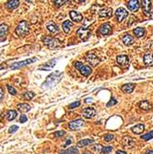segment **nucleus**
<instances>
[{
  "instance_id": "obj_1",
  "label": "nucleus",
  "mask_w": 153,
  "mask_h": 154,
  "mask_svg": "<svg viewBox=\"0 0 153 154\" xmlns=\"http://www.w3.org/2000/svg\"><path fill=\"white\" fill-rule=\"evenodd\" d=\"M63 73H60L59 71H56L53 74H51L50 76H48V78L46 79L43 84V89H49L52 88L53 86H56V84L61 80V78H62Z\"/></svg>"
},
{
  "instance_id": "obj_2",
  "label": "nucleus",
  "mask_w": 153,
  "mask_h": 154,
  "mask_svg": "<svg viewBox=\"0 0 153 154\" xmlns=\"http://www.w3.org/2000/svg\"><path fill=\"white\" fill-rule=\"evenodd\" d=\"M30 32V26L29 23L27 21H21L19 22V24L18 25V27L15 30V33H16L19 36L23 37L25 35H27Z\"/></svg>"
},
{
  "instance_id": "obj_3",
  "label": "nucleus",
  "mask_w": 153,
  "mask_h": 154,
  "mask_svg": "<svg viewBox=\"0 0 153 154\" xmlns=\"http://www.w3.org/2000/svg\"><path fill=\"white\" fill-rule=\"evenodd\" d=\"M44 43L46 44L50 49H55V48H57L61 45V43L58 39L56 38H53V37H45L44 39Z\"/></svg>"
},
{
  "instance_id": "obj_4",
  "label": "nucleus",
  "mask_w": 153,
  "mask_h": 154,
  "mask_svg": "<svg viewBox=\"0 0 153 154\" xmlns=\"http://www.w3.org/2000/svg\"><path fill=\"white\" fill-rule=\"evenodd\" d=\"M35 61H37V58L36 57H33V58H30V59H26L24 61H21V62H19V63H15L11 66V69H18V68H20L22 67H25L27 65H30V64H32L34 63Z\"/></svg>"
},
{
  "instance_id": "obj_5",
  "label": "nucleus",
  "mask_w": 153,
  "mask_h": 154,
  "mask_svg": "<svg viewBox=\"0 0 153 154\" xmlns=\"http://www.w3.org/2000/svg\"><path fill=\"white\" fill-rule=\"evenodd\" d=\"M115 16H116L117 21L122 22L128 16V11L126 9H124V7H119V9H117V10L115 11Z\"/></svg>"
},
{
  "instance_id": "obj_6",
  "label": "nucleus",
  "mask_w": 153,
  "mask_h": 154,
  "mask_svg": "<svg viewBox=\"0 0 153 154\" xmlns=\"http://www.w3.org/2000/svg\"><path fill=\"white\" fill-rule=\"evenodd\" d=\"M76 34H78V36L80 38L81 40L83 41H87L89 36H90V32L86 29V28H80L78 30V32H76Z\"/></svg>"
},
{
  "instance_id": "obj_7",
  "label": "nucleus",
  "mask_w": 153,
  "mask_h": 154,
  "mask_svg": "<svg viewBox=\"0 0 153 154\" xmlns=\"http://www.w3.org/2000/svg\"><path fill=\"white\" fill-rule=\"evenodd\" d=\"M83 126H84V121L82 119H78V120L71 121L69 124H68V127H69V128L71 130H79Z\"/></svg>"
},
{
  "instance_id": "obj_8",
  "label": "nucleus",
  "mask_w": 153,
  "mask_h": 154,
  "mask_svg": "<svg viewBox=\"0 0 153 154\" xmlns=\"http://www.w3.org/2000/svg\"><path fill=\"white\" fill-rule=\"evenodd\" d=\"M86 60H87V62L92 67H96L99 63H100V59H99L94 54H88L86 56Z\"/></svg>"
},
{
  "instance_id": "obj_9",
  "label": "nucleus",
  "mask_w": 153,
  "mask_h": 154,
  "mask_svg": "<svg viewBox=\"0 0 153 154\" xmlns=\"http://www.w3.org/2000/svg\"><path fill=\"white\" fill-rule=\"evenodd\" d=\"M82 114L85 118H92L96 115V110L92 107H88V108H85L82 111Z\"/></svg>"
},
{
  "instance_id": "obj_10",
  "label": "nucleus",
  "mask_w": 153,
  "mask_h": 154,
  "mask_svg": "<svg viewBox=\"0 0 153 154\" xmlns=\"http://www.w3.org/2000/svg\"><path fill=\"white\" fill-rule=\"evenodd\" d=\"M56 60L53 59V60H51L49 62L45 63L44 65H42L38 67L39 70H51V69L56 66Z\"/></svg>"
},
{
  "instance_id": "obj_11",
  "label": "nucleus",
  "mask_w": 153,
  "mask_h": 154,
  "mask_svg": "<svg viewBox=\"0 0 153 154\" xmlns=\"http://www.w3.org/2000/svg\"><path fill=\"white\" fill-rule=\"evenodd\" d=\"M139 1H137V0H130V1L127 2V7L128 9L133 11V12H136L139 10Z\"/></svg>"
},
{
  "instance_id": "obj_12",
  "label": "nucleus",
  "mask_w": 153,
  "mask_h": 154,
  "mask_svg": "<svg viewBox=\"0 0 153 154\" xmlns=\"http://www.w3.org/2000/svg\"><path fill=\"white\" fill-rule=\"evenodd\" d=\"M100 33L102 34V35H109L112 33V27L110 26V24H108V23H104V24H102L101 27H100Z\"/></svg>"
},
{
  "instance_id": "obj_13",
  "label": "nucleus",
  "mask_w": 153,
  "mask_h": 154,
  "mask_svg": "<svg viewBox=\"0 0 153 154\" xmlns=\"http://www.w3.org/2000/svg\"><path fill=\"white\" fill-rule=\"evenodd\" d=\"M99 16L101 18H111L113 16V10L112 9H103L99 12Z\"/></svg>"
},
{
  "instance_id": "obj_14",
  "label": "nucleus",
  "mask_w": 153,
  "mask_h": 154,
  "mask_svg": "<svg viewBox=\"0 0 153 154\" xmlns=\"http://www.w3.org/2000/svg\"><path fill=\"white\" fill-rule=\"evenodd\" d=\"M69 15H70V18H71L75 22H80V21L82 20V19H83L82 15H81L79 12L75 11V10L70 11Z\"/></svg>"
},
{
  "instance_id": "obj_15",
  "label": "nucleus",
  "mask_w": 153,
  "mask_h": 154,
  "mask_svg": "<svg viewBox=\"0 0 153 154\" xmlns=\"http://www.w3.org/2000/svg\"><path fill=\"white\" fill-rule=\"evenodd\" d=\"M143 61H144V63L146 66H149V67L153 66V56L150 53L145 54V56L143 57Z\"/></svg>"
},
{
  "instance_id": "obj_16",
  "label": "nucleus",
  "mask_w": 153,
  "mask_h": 154,
  "mask_svg": "<svg viewBox=\"0 0 153 154\" xmlns=\"http://www.w3.org/2000/svg\"><path fill=\"white\" fill-rule=\"evenodd\" d=\"M139 106L140 109H142L144 111H149V110L152 109V104L149 101H146V100H144V101L140 102Z\"/></svg>"
},
{
  "instance_id": "obj_17",
  "label": "nucleus",
  "mask_w": 153,
  "mask_h": 154,
  "mask_svg": "<svg viewBox=\"0 0 153 154\" xmlns=\"http://www.w3.org/2000/svg\"><path fill=\"white\" fill-rule=\"evenodd\" d=\"M117 63L118 65L120 66H126L129 62V59H128V56H126V55H121V56H117Z\"/></svg>"
},
{
  "instance_id": "obj_18",
  "label": "nucleus",
  "mask_w": 153,
  "mask_h": 154,
  "mask_svg": "<svg viewBox=\"0 0 153 154\" xmlns=\"http://www.w3.org/2000/svg\"><path fill=\"white\" fill-rule=\"evenodd\" d=\"M135 144V141L132 140L131 137H125L123 138V145H124V147L126 148H132L133 146Z\"/></svg>"
},
{
  "instance_id": "obj_19",
  "label": "nucleus",
  "mask_w": 153,
  "mask_h": 154,
  "mask_svg": "<svg viewBox=\"0 0 153 154\" xmlns=\"http://www.w3.org/2000/svg\"><path fill=\"white\" fill-rule=\"evenodd\" d=\"M73 26V23L69 20H66L63 22V24H62V28H63V30L66 33H68L70 32V29L72 28Z\"/></svg>"
},
{
  "instance_id": "obj_20",
  "label": "nucleus",
  "mask_w": 153,
  "mask_h": 154,
  "mask_svg": "<svg viewBox=\"0 0 153 154\" xmlns=\"http://www.w3.org/2000/svg\"><path fill=\"white\" fill-rule=\"evenodd\" d=\"M135 89V84H132V83H128V84H126L123 87H122V90L126 93H131V92L134 90Z\"/></svg>"
},
{
  "instance_id": "obj_21",
  "label": "nucleus",
  "mask_w": 153,
  "mask_h": 154,
  "mask_svg": "<svg viewBox=\"0 0 153 154\" xmlns=\"http://www.w3.org/2000/svg\"><path fill=\"white\" fill-rule=\"evenodd\" d=\"M141 6L143 7V10L146 13L149 12L150 9H151V2L148 1V0H144V1H141Z\"/></svg>"
},
{
  "instance_id": "obj_22",
  "label": "nucleus",
  "mask_w": 153,
  "mask_h": 154,
  "mask_svg": "<svg viewBox=\"0 0 153 154\" xmlns=\"http://www.w3.org/2000/svg\"><path fill=\"white\" fill-rule=\"evenodd\" d=\"M79 72L85 77H88L91 74V68L89 66H83L80 69H79Z\"/></svg>"
},
{
  "instance_id": "obj_23",
  "label": "nucleus",
  "mask_w": 153,
  "mask_h": 154,
  "mask_svg": "<svg viewBox=\"0 0 153 154\" xmlns=\"http://www.w3.org/2000/svg\"><path fill=\"white\" fill-rule=\"evenodd\" d=\"M145 33H146V30H145L144 28H136L134 30V34L137 37V38H141L145 35Z\"/></svg>"
},
{
  "instance_id": "obj_24",
  "label": "nucleus",
  "mask_w": 153,
  "mask_h": 154,
  "mask_svg": "<svg viewBox=\"0 0 153 154\" xmlns=\"http://www.w3.org/2000/svg\"><path fill=\"white\" fill-rule=\"evenodd\" d=\"M144 128H145L144 125L139 124V125H136V126H135V127H132V131L135 134H141L144 131Z\"/></svg>"
},
{
  "instance_id": "obj_25",
  "label": "nucleus",
  "mask_w": 153,
  "mask_h": 154,
  "mask_svg": "<svg viewBox=\"0 0 153 154\" xmlns=\"http://www.w3.org/2000/svg\"><path fill=\"white\" fill-rule=\"evenodd\" d=\"M18 116V113L14 110H10L6 113V118L9 120V121H11V120H14Z\"/></svg>"
},
{
  "instance_id": "obj_26",
  "label": "nucleus",
  "mask_w": 153,
  "mask_h": 154,
  "mask_svg": "<svg viewBox=\"0 0 153 154\" xmlns=\"http://www.w3.org/2000/svg\"><path fill=\"white\" fill-rule=\"evenodd\" d=\"M19 5V1H16V0H12V1H9L6 4V7H7L9 9H15L16 7H18Z\"/></svg>"
},
{
  "instance_id": "obj_27",
  "label": "nucleus",
  "mask_w": 153,
  "mask_h": 154,
  "mask_svg": "<svg viewBox=\"0 0 153 154\" xmlns=\"http://www.w3.org/2000/svg\"><path fill=\"white\" fill-rule=\"evenodd\" d=\"M18 109L21 113H27L30 110V106L27 103H19L18 104Z\"/></svg>"
},
{
  "instance_id": "obj_28",
  "label": "nucleus",
  "mask_w": 153,
  "mask_h": 154,
  "mask_svg": "<svg viewBox=\"0 0 153 154\" xmlns=\"http://www.w3.org/2000/svg\"><path fill=\"white\" fill-rule=\"evenodd\" d=\"M123 43H124V44H126V45H131V44L134 43V38H133L131 35L127 34V35H126V36L123 38Z\"/></svg>"
},
{
  "instance_id": "obj_29",
  "label": "nucleus",
  "mask_w": 153,
  "mask_h": 154,
  "mask_svg": "<svg viewBox=\"0 0 153 154\" xmlns=\"http://www.w3.org/2000/svg\"><path fill=\"white\" fill-rule=\"evenodd\" d=\"M47 30H49L50 33H56L58 30V27L55 22H50L47 24Z\"/></svg>"
},
{
  "instance_id": "obj_30",
  "label": "nucleus",
  "mask_w": 153,
  "mask_h": 154,
  "mask_svg": "<svg viewBox=\"0 0 153 154\" xmlns=\"http://www.w3.org/2000/svg\"><path fill=\"white\" fill-rule=\"evenodd\" d=\"M91 143H93V140H90V138H87V140H82L78 142V147H85L87 145H89Z\"/></svg>"
},
{
  "instance_id": "obj_31",
  "label": "nucleus",
  "mask_w": 153,
  "mask_h": 154,
  "mask_svg": "<svg viewBox=\"0 0 153 154\" xmlns=\"http://www.w3.org/2000/svg\"><path fill=\"white\" fill-rule=\"evenodd\" d=\"M60 154H79V150L75 147H73V148H69L66 150L61 151Z\"/></svg>"
},
{
  "instance_id": "obj_32",
  "label": "nucleus",
  "mask_w": 153,
  "mask_h": 154,
  "mask_svg": "<svg viewBox=\"0 0 153 154\" xmlns=\"http://www.w3.org/2000/svg\"><path fill=\"white\" fill-rule=\"evenodd\" d=\"M7 32H9V27H7L6 24H0V38L4 37Z\"/></svg>"
},
{
  "instance_id": "obj_33",
  "label": "nucleus",
  "mask_w": 153,
  "mask_h": 154,
  "mask_svg": "<svg viewBox=\"0 0 153 154\" xmlns=\"http://www.w3.org/2000/svg\"><path fill=\"white\" fill-rule=\"evenodd\" d=\"M152 137H153V131H152V132H149V133H148V134H145V135H143V136L141 137V138H142V140H151Z\"/></svg>"
},
{
  "instance_id": "obj_34",
  "label": "nucleus",
  "mask_w": 153,
  "mask_h": 154,
  "mask_svg": "<svg viewBox=\"0 0 153 154\" xmlns=\"http://www.w3.org/2000/svg\"><path fill=\"white\" fill-rule=\"evenodd\" d=\"M33 97H34V93L32 91H27V92H25V94H24V98L27 99V100H32Z\"/></svg>"
},
{
  "instance_id": "obj_35",
  "label": "nucleus",
  "mask_w": 153,
  "mask_h": 154,
  "mask_svg": "<svg viewBox=\"0 0 153 154\" xmlns=\"http://www.w3.org/2000/svg\"><path fill=\"white\" fill-rule=\"evenodd\" d=\"M6 88H7V90H9V93H10L11 95H16V94H17V90H15L12 86L7 85Z\"/></svg>"
},
{
  "instance_id": "obj_36",
  "label": "nucleus",
  "mask_w": 153,
  "mask_h": 154,
  "mask_svg": "<svg viewBox=\"0 0 153 154\" xmlns=\"http://www.w3.org/2000/svg\"><path fill=\"white\" fill-rule=\"evenodd\" d=\"M114 138V136L112 135V134H107L104 136V140L107 141V142H109V141H112L113 140Z\"/></svg>"
},
{
  "instance_id": "obj_37",
  "label": "nucleus",
  "mask_w": 153,
  "mask_h": 154,
  "mask_svg": "<svg viewBox=\"0 0 153 154\" xmlns=\"http://www.w3.org/2000/svg\"><path fill=\"white\" fill-rule=\"evenodd\" d=\"M112 150H113V148L109 146V147H104V148H102V152L103 154H107V153H110Z\"/></svg>"
},
{
  "instance_id": "obj_38",
  "label": "nucleus",
  "mask_w": 153,
  "mask_h": 154,
  "mask_svg": "<svg viewBox=\"0 0 153 154\" xmlns=\"http://www.w3.org/2000/svg\"><path fill=\"white\" fill-rule=\"evenodd\" d=\"M79 105H80V102H75V103L69 104V108L74 109V108H76V107H79Z\"/></svg>"
},
{
  "instance_id": "obj_39",
  "label": "nucleus",
  "mask_w": 153,
  "mask_h": 154,
  "mask_svg": "<svg viewBox=\"0 0 153 154\" xmlns=\"http://www.w3.org/2000/svg\"><path fill=\"white\" fill-rule=\"evenodd\" d=\"M65 134H66L65 131H57V132H55V133H53V137H63Z\"/></svg>"
},
{
  "instance_id": "obj_40",
  "label": "nucleus",
  "mask_w": 153,
  "mask_h": 154,
  "mask_svg": "<svg viewBox=\"0 0 153 154\" xmlns=\"http://www.w3.org/2000/svg\"><path fill=\"white\" fill-rule=\"evenodd\" d=\"M117 103V101L114 98H112V100L111 101L107 103V107H110V106H113V105H114V104H116Z\"/></svg>"
},
{
  "instance_id": "obj_41",
  "label": "nucleus",
  "mask_w": 153,
  "mask_h": 154,
  "mask_svg": "<svg viewBox=\"0 0 153 154\" xmlns=\"http://www.w3.org/2000/svg\"><path fill=\"white\" fill-rule=\"evenodd\" d=\"M71 143H72V140H71L70 137H68L67 140H66L64 142V144H63V147H64V148H66V147H67L68 145H70Z\"/></svg>"
},
{
  "instance_id": "obj_42",
  "label": "nucleus",
  "mask_w": 153,
  "mask_h": 154,
  "mask_svg": "<svg viewBox=\"0 0 153 154\" xmlns=\"http://www.w3.org/2000/svg\"><path fill=\"white\" fill-rule=\"evenodd\" d=\"M18 129H19V127H18L17 126H11V127H9V133H14V132H16Z\"/></svg>"
},
{
  "instance_id": "obj_43",
  "label": "nucleus",
  "mask_w": 153,
  "mask_h": 154,
  "mask_svg": "<svg viewBox=\"0 0 153 154\" xmlns=\"http://www.w3.org/2000/svg\"><path fill=\"white\" fill-rule=\"evenodd\" d=\"M26 121H27V116L25 114H22L20 116V118H19V122L20 123H25Z\"/></svg>"
},
{
  "instance_id": "obj_44",
  "label": "nucleus",
  "mask_w": 153,
  "mask_h": 154,
  "mask_svg": "<svg viewBox=\"0 0 153 154\" xmlns=\"http://www.w3.org/2000/svg\"><path fill=\"white\" fill-rule=\"evenodd\" d=\"M92 150H97V151H100V150H102V147L101 145H96V146H94V147L92 148Z\"/></svg>"
},
{
  "instance_id": "obj_45",
  "label": "nucleus",
  "mask_w": 153,
  "mask_h": 154,
  "mask_svg": "<svg viewBox=\"0 0 153 154\" xmlns=\"http://www.w3.org/2000/svg\"><path fill=\"white\" fill-rule=\"evenodd\" d=\"M75 67H76V69H79H79L83 67V65H82L81 62H76V63H75Z\"/></svg>"
},
{
  "instance_id": "obj_46",
  "label": "nucleus",
  "mask_w": 153,
  "mask_h": 154,
  "mask_svg": "<svg viewBox=\"0 0 153 154\" xmlns=\"http://www.w3.org/2000/svg\"><path fill=\"white\" fill-rule=\"evenodd\" d=\"M67 1H55V4L57 6V7H59V6H62L63 4H65V3H66Z\"/></svg>"
},
{
  "instance_id": "obj_47",
  "label": "nucleus",
  "mask_w": 153,
  "mask_h": 154,
  "mask_svg": "<svg viewBox=\"0 0 153 154\" xmlns=\"http://www.w3.org/2000/svg\"><path fill=\"white\" fill-rule=\"evenodd\" d=\"M2 98H3V90L0 88V101L2 100Z\"/></svg>"
},
{
  "instance_id": "obj_48",
  "label": "nucleus",
  "mask_w": 153,
  "mask_h": 154,
  "mask_svg": "<svg viewBox=\"0 0 153 154\" xmlns=\"http://www.w3.org/2000/svg\"><path fill=\"white\" fill-rule=\"evenodd\" d=\"M116 153L117 154H126V151H123V150H117Z\"/></svg>"
},
{
  "instance_id": "obj_49",
  "label": "nucleus",
  "mask_w": 153,
  "mask_h": 154,
  "mask_svg": "<svg viewBox=\"0 0 153 154\" xmlns=\"http://www.w3.org/2000/svg\"><path fill=\"white\" fill-rule=\"evenodd\" d=\"M146 154H153V150H148Z\"/></svg>"
},
{
  "instance_id": "obj_50",
  "label": "nucleus",
  "mask_w": 153,
  "mask_h": 154,
  "mask_svg": "<svg viewBox=\"0 0 153 154\" xmlns=\"http://www.w3.org/2000/svg\"><path fill=\"white\" fill-rule=\"evenodd\" d=\"M83 154H92V153L89 152V151H85V152H84Z\"/></svg>"
},
{
  "instance_id": "obj_51",
  "label": "nucleus",
  "mask_w": 153,
  "mask_h": 154,
  "mask_svg": "<svg viewBox=\"0 0 153 154\" xmlns=\"http://www.w3.org/2000/svg\"><path fill=\"white\" fill-rule=\"evenodd\" d=\"M4 67H6V65L4 64L3 66H0V69H2V68H4Z\"/></svg>"
}]
</instances>
